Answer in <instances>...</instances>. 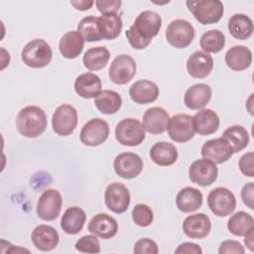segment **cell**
<instances>
[{"label":"cell","instance_id":"6da1fadb","mask_svg":"<svg viewBox=\"0 0 254 254\" xmlns=\"http://www.w3.org/2000/svg\"><path fill=\"white\" fill-rule=\"evenodd\" d=\"M162 27V18L155 11L141 12L133 25L126 31V37L130 46L135 50L147 48L152 39L157 36Z\"/></svg>","mask_w":254,"mask_h":254},{"label":"cell","instance_id":"7a4b0ae2","mask_svg":"<svg viewBox=\"0 0 254 254\" xmlns=\"http://www.w3.org/2000/svg\"><path fill=\"white\" fill-rule=\"evenodd\" d=\"M16 127L19 133L24 137H39L47 128V115L39 106H26L22 108L17 115Z\"/></svg>","mask_w":254,"mask_h":254},{"label":"cell","instance_id":"3957f363","mask_svg":"<svg viewBox=\"0 0 254 254\" xmlns=\"http://www.w3.org/2000/svg\"><path fill=\"white\" fill-rule=\"evenodd\" d=\"M53 58L51 46L43 39H34L23 48L21 59L23 63L33 68H41L48 65Z\"/></svg>","mask_w":254,"mask_h":254},{"label":"cell","instance_id":"277c9868","mask_svg":"<svg viewBox=\"0 0 254 254\" xmlns=\"http://www.w3.org/2000/svg\"><path fill=\"white\" fill-rule=\"evenodd\" d=\"M188 9L192 13L196 21L202 25L217 23L223 16L224 8L219 0L187 1Z\"/></svg>","mask_w":254,"mask_h":254},{"label":"cell","instance_id":"5b68a950","mask_svg":"<svg viewBox=\"0 0 254 254\" xmlns=\"http://www.w3.org/2000/svg\"><path fill=\"white\" fill-rule=\"evenodd\" d=\"M115 138L123 146L135 147L145 139L143 124L135 118H125L117 123L115 127Z\"/></svg>","mask_w":254,"mask_h":254},{"label":"cell","instance_id":"8992f818","mask_svg":"<svg viewBox=\"0 0 254 254\" xmlns=\"http://www.w3.org/2000/svg\"><path fill=\"white\" fill-rule=\"evenodd\" d=\"M195 31L193 26L185 19L173 20L167 27V42L177 49L189 47L194 39Z\"/></svg>","mask_w":254,"mask_h":254},{"label":"cell","instance_id":"52a82bcc","mask_svg":"<svg viewBox=\"0 0 254 254\" xmlns=\"http://www.w3.org/2000/svg\"><path fill=\"white\" fill-rule=\"evenodd\" d=\"M207 204L213 214L219 217H225L234 211L236 198L231 190L223 187H218L208 193Z\"/></svg>","mask_w":254,"mask_h":254},{"label":"cell","instance_id":"ba28073f","mask_svg":"<svg viewBox=\"0 0 254 254\" xmlns=\"http://www.w3.org/2000/svg\"><path fill=\"white\" fill-rule=\"evenodd\" d=\"M77 125V111L70 104L60 105L53 114V130L59 136L70 135Z\"/></svg>","mask_w":254,"mask_h":254},{"label":"cell","instance_id":"9c48e42d","mask_svg":"<svg viewBox=\"0 0 254 254\" xmlns=\"http://www.w3.org/2000/svg\"><path fill=\"white\" fill-rule=\"evenodd\" d=\"M63 197L59 190L55 189L46 190L38 199L37 214L42 220H55L61 213Z\"/></svg>","mask_w":254,"mask_h":254},{"label":"cell","instance_id":"30bf717a","mask_svg":"<svg viewBox=\"0 0 254 254\" xmlns=\"http://www.w3.org/2000/svg\"><path fill=\"white\" fill-rule=\"evenodd\" d=\"M136 62L129 55H119L111 63L108 70L109 78L115 84L128 83L136 74Z\"/></svg>","mask_w":254,"mask_h":254},{"label":"cell","instance_id":"8fae6325","mask_svg":"<svg viewBox=\"0 0 254 254\" xmlns=\"http://www.w3.org/2000/svg\"><path fill=\"white\" fill-rule=\"evenodd\" d=\"M218 169L216 164L205 158L192 162L189 168L190 181L200 187L211 186L217 179Z\"/></svg>","mask_w":254,"mask_h":254},{"label":"cell","instance_id":"7c38bea8","mask_svg":"<svg viewBox=\"0 0 254 254\" xmlns=\"http://www.w3.org/2000/svg\"><path fill=\"white\" fill-rule=\"evenodd\" d=\"M109 135L108 123L101 118L87 121L80 131V141L85 146L95 147L106 141Z\"/></svg>","mask_w":254,"mask_h":254},{"label":"cell","instance_id":"4fadbf2b","mask_svg":"<svg viewBox=\"0 0 254 254\" xmlns=\"http://www.w3.org/2000/svg\"><path fill=\"white\" fill-rule=\"evenodd\" d=\"M105 205L115 213H123L130 204V192L125 185L115 182L107 186L104 192Z\"/></svg>","mask_w":254,"mask_h":254},{"label":"cell","instance_id":"5bb4252c","mask_svg":"<svg viewBox=\"0 0 254 254\" xmlns=\"http://www.w3.org/2000/svg\"><path fill=\"white\" fill-rule=\"evenodd\" d=\"M167 130L170 138L177 143L190 141L195 133L192 124V116L185 113L174 115L170 118Z\"/></svg>","mask_w":254,"mask_h":254},{"label":"cell","instance_id":"9a60e30c","mask_svg":"<svg viewBox=\"0 0 254 254\" xmlns=\"http://www.w3.org/2000/svg\"><path fill=\"white\" fill-rule=\"evenodd\" d=\"M115 173L123 179H134L143 170L141 157L132 152H125L117 155L113 162Z\"/></svg>","mask_w":254,"mask_h":254},{"label":"cell","instance_id":"2e32d148","mask_svg":"<svg viewBox=\"0 0 254 254\" xmlns=\"http://www.w3.org/2000/svg\"><path fill=\"white\" fill-rule=\"evenodd\" d=\"M201 156L214 164H223L234 154L230 144L223 138L208 140L201 147Z\"/></svg>","mask_w":254,"mask_h":254},{"label":"cell","instance_id":"e0dca14e","mask_svg":"<svg viewBox=\"0 0 254 254\" xmlns=\"http://www.w3.org/2000/svg\"><path fill=\"white\" fill-rule=\"evenodd\" d=\"M210 229L211 221L204 213L189 215L183 222V231L190 238L202 239L209 234Z\"/></svg>","mask_w":254,"mask_h":254},{"label":"cell","instance_id":"ac0fdd59","mask_svg":"<svg viewBox=\"0 0 254 254\" xmlns=\"http://www.w3.org/2000/svg\"><path fill=\"white\" fill-rule=\"evenodd\" d=\"M170 116L168 112L159 106L148 108L143 115L144 129L150 134H162L168 129Z\"/></svg>","mask_w":254,"mask_h":254},{"label":"cell","instance_id":"d6986e66","mask_svg":"<svg viewBox=\"0 0 254 254\" xmlns=\"http://www.w3.org/2000/svg\"><path fill=\"white\" fill-rule=\"evenodd\" d=\"M31 240L38 250L51 251L58 246L60 236L53 226L40 224L34 228L31 234Z\"/></svg>","mask_w":254,"mask_h":254},{"label":"cell","instance_id":"ffe728a7","mask_svg":"<svg viewBox=\"0 0 254 254\" xmlns=\"http://www.w3.org/2000/svg\"><path fill=\"white\" fill-rule=\"evenodd\" d=\"M211 87L206 83H196L187 89L184 95L185 105L192 110L202 109L210 101Z\"/></svg>","mask_w":254,"mask_h":254},{"label":"cell","instance_id":"44dd1931","mask_svg":"<svg viewBox=\"0 0 254 254\" xmlns=\"http://www.w3.org/2000/svg\"><path fill=\"white\" fill-rule=\"evenodd\" d=\"M87 228L90 233L102 239H110L116 235L118 223L112 216L106 213H98L90 219Z\"/></svg>","mask_w":254,"mask_h":254},{"label":"cell","instance_id":"7402d4cb","mask_svg":"<svg viewBox=\"0 0 254 254\" xmlns=\"http://www.w3.org/2000/svg\"><path fill=\"white\" fill-rule=\"evenodd\" d=\"M131 99L138 104H148L154 102L159 96L158 85L148 79L135 81L129 88Z\"/></svg>","mask_w":254,"mask_h":254},{"label":"cell","instance_id":"603a6c76","mask_svg":"<svg viewBox=\"0 0 254 254\" xmlns=\"http://www.w3.org/2000/svg\"><path fill=\"white\" fill-rule=\"evenodd\" d=\"M192 124L196 133L206 136L218 130L220 120L216 112L208 108H202L192 116Z\"/></svg>","mask_w":254,"mask_h":254},{"label":"cell","instance_id":"cb8c5ba5","mask_svg":"<svg viewBox=\"0 0 254 254\" xmlns=\"http://www.w3.org/2000/svg\"><path fill=\"white\" fill-rule=\"evenodd\" d=\"M213 68V60L208 54L196 51L192 53L187 61V69L190 76L194 78L206 77Z\"/></svg>","mask_w":254,"mask_h":254},{"label":"cell","instance_id":"d4e9b609","mask_svg":"<svg viewBox=\"0 0 254 254\" xmlns=\"http://www.w3.org/2000/svg\"><path fill=\"white\" fill-rule=\"evenodd\" d=\"M101 79L92 72H85L79 74L74 80L75 92L83 98H93L101 91Z\"/></svg>","mask_w":254,"mask_h":254},{"label":"cell","instance_id":"484cf974","mask_svg":"<svg viewBox=\"0 0 254 254\" xmlns=\"http://www.w3.org/2000/svg\"><path fill=\"white\" fill-rule=\"evenodd\" d=\"M225 64L232 70H244L252 64V53L245 46H233L225 54Z\"/></svg>","mask_w":254,"mask_h":254},{"label":"cell","instance_id":"4316f807","mask_svg":"<svg viewBox=\"0 0 254 254\" xmlns=\"http://www.w3.org/2000/svg\"><path fill=\"white\" fill-rule=\"evenodd\" d=\"M202 193L199 190L192 187H186L182 189L176 196L177 207L186 213L197 210L202 204Z\"/></svg>","mask_w":254,"mask_h":254},{"label":"cell","instance_id":"83f0119b","mask_svg":"<svg viewBox=\"0 0 254 254\" xmlns=\"http://www.w3.org/2000/svg\"><path fill=\"white\" fill-rule=\"evenodd\" d=\"M84 40L78 31L66 32L60 40L59 49L65 59H75L83 51Z\"/></svg>","mask_w":254,"mask_h":254},{"label":"cell","instance_id":"f1b7e54d","mask_svg":"<svg viewBox=\"0 0 254 254\" xmlns=\"http://www.w3.org/2000/svg\"><path fill=\"white\" fill-rule=\"evenodd\" d=\"M178 150L174 144L169 142H158L150 149V158L158 166L168 167L178 159Z\"/></svg>","mask_w":254,"mask_h":254},{"label":"cell","instance_id":"f546056e","mask_svg":"<svg viewBox=\"0 0 254 254\" xmlns=\"http://www.w3.org/2000/svg\"><path fill=\"white\" fill-rule=\"evenodd\" d=\"M86 220L85 211L78 206L68 207L62 216L61 227L67 234H77L81 231Z\"/></svg>","mask_w":254,"mask_h":254},{"label":"cell","instance_id":"4dcf8cb0","mask_svg":"<svg viewBox=\"0 0 254 254\" xmlns=\"http://www.w3.org/2000/svg\"><path fill=\"white\" fill-rule=\"evenodd\" d=\"M228 31L237 40H247L253 34V21L245 14L237 13L230 17L228 21Z\"/></svg>","mask_w":254,"mask_h":254},{"label":"cell","instance_id":"1f68e13d","mask_svg":"<svg viewBox=\"0 0 254 254\" xmlns=\"http://www.w3.org/2000/svg\"><path fill=\"white\" fill-rule=\"evenodd\" d=\"M94 105L103 114L111 115L119 111L122 105V98L118 92L114 90L105 89L94 97Z\"/></svg>","mask_w":254,"mask_h":254},{"label":"cell","instance_id":"d6a6232c","mask_svg":"<svg viewBox=\"0 0 254 254\" xmlns=\"http://www.w3.org/2000/svg\"><path fill=\"white\" fill-rule=\"evenodd\" d=\"M98 31L102 39L114 40L122 30L123 23L121 17L117 14H107L98 17Z\"/></svg>","mask_w":254,"mask_h":254},{"label":"cell","instance_id":"836d02e7","mask_svg":"<svg viewBox=\"0 0 254 254\" xmlns=\"http://www.w3.org/2000/svg\"><path fill=\"white\" fill-rule=\"evenodd\" d=\"M110 59V53L105 47H93L88 49L82 58L84 66L89 70L103 68Z\"/></svg>","mask_w":254,"mask_h":254},{"label":"cell","instance_id":"e575fe53","mask_svg":"<svg viewBox=\"0 0 254 254\" xmlns=\"http://www.w3.org/2000/svg\"><path fill=\"white\" fill-rule=\"evenodd\" d=\"M222 137L230 144L234 153L240 152L249 143V134L241 125H233L224 130Z\"/></svg>","mask_w":254,"mask_h":254},{"label":"cell","instance_id":"d590c367","mask_svg":"<svg viewBox=\"0 0 254 254\" xmlns=\"http://www.w3.org/2000/svg\"><path fill=\"white\" fill-rule=\"evenodd\" d=\"M254 227V219L251 214L245 211H238L230 216L227 221V228L235 236H244Z\"/></svg>","mask_w":254,"mask_h":254},{"label":"cell","instance_id":"8d00e7d4","mask_svg":"<svg viewBox=\"0 0 254 254\" xmlns=\"http://www.w3.org/2000/svg\"><path fill=\"white\" fill-rule=\"evenodd\" d=\"M200 48L204 53H218L225 46V36L219 30H209L202 34L199 40Z\"/></svg>","mask_w":254,"mask_h":254},{"label":"cell","instance_id":"74e56055","mask_svg":"<svg viewBox=\"0 0 254 254\" xmlns=\"http://www.w3.org/2000/svg\"><path fill=\"white\" fill-rule=\"evenodd\" d=\"M98 17L87 16L80 20L77 25V31L86 42H98L102 38L98 31Z\"/></svg>","mask_w":254,"mask_h":254},{"label":"cell","instance_id":"f35d334b","mask_svg":"<svg viewBox=\"0 0 254 254\" xmlns=\"http://www.w3.org/2000/svg\"><path fill=\"white\" fill-rule=\"evenodd\" d=\"M132 219L138 226L147 227L153 222L154 214L147 204L138 203L132 209Z\"/></svg>","mask_w":254,"mask_h":254},{"label":"cell","instance_id":"ab89813d","mask_svg":"<svg viewBox=\"0 0 254 254\" xmlns=\"http://www.w3.org/2000/svg\"><path fill=\"white\" fill-rule=\"evenodd\" d=\"M75 249L82 253H99L100 242L96 235H84L80 237L74 245Z\"/></svg>","mask_w":254,"mask_h":254},{"label":"cell","instance_id":"60d3db41","mask_svg":"<svg viewBox=\"0 0 254 254\" xmlns=\"http://www.w3.org/2000/svg\"><path fill=\"white\" fill-rule=\"evenodd\" d=\"M133 251L136 254H157L159 248L154 240L150 238H141L135 242Z\"/></svg>","mask_w":254,"mask_h":254},{"label":"cell","instance_id":"b9f144b4","mask_svg":"<svg viewBox=\"0 0 254 254\" xmlns=\"http://www.w3.org/2000/svg\"><path fill=\"white\" fill-rule=\"evenodd\" d=\"M254 153L253 152H248L246 154H244L238 163V167L240 172L249 178H253L254 177Z\"/></svg>","mask_w":254,"mask_h":254},{"label":"cell","instance_id":"7bdbcfd3","mask_svg":"<svg viewBox=\"0 0 254 254\" xmlns=\"http://www.w3.org/2000/svg\"><path fill=\"white\" fill-rule=\"evenodd\" d=\"M120 0H96L95 5L102 15L116 14L121 6Z\"/></svg>","mask_w":254,"mask_h":254},{"label":"cell","instance_id":"ee69618b","mask_svg":"<svg viewBox=\"0 0 254 254\" xmlns=\"http://www.w3.org/2000/svg\"><path fill=\"white\" fill-rule=\"evenodd\" d=\"M245 249L242 244L236 240H225L223 241L218 249L219 254H244Z\"/></svg>","mask_w":254,"mask_h":254},{"label":"cell","instance_id":"f6af8a7d","mask_svg":"<svg viewBox=\"0 0 254 254\" xmlns=\"http://www.w3.org/2000/svg\"><path fill=\"white\" fill-rule=\"evenodd\" d=\"M241 198L243 203L250 209H254V183L249 182L241 190Z\"/></svg>","mask_w":254,"mask_h":254},{"label":"cell","instance_id":"bcb514c9","mask_svg":"<svg viewBox=\"0 0 254 254\" xmlns=\"http://www.w3.org/2000/svg\"><path fill=\"white\" fill-rule=\"evenodd\" d=\"M175 253H187V254H201L202 250L198 244L192 242H184L178 246Z\"/></svg>","mask_w":254,"mask_h":254},{"label":"cell","instance_id":"7dc6e473","mask_svg":"<svg viewBox=\"0 0 254 254\" xmlns=\"http://www.w3.org/2000/svg\"><path fill=\"white\" fill-rule=\"evenodd\" d=\"M93 1H85V0H79V1H70V4L74 6L75 9L80 11H85L91 8L93 5Z\"/></svg>","mask_w":254,"mask_h":254},{"label":"cell","instance_id":"c3c4849f","mask_svg":"<svg viewBox=\"0 0 254 254\" xmlns=\"http://www.w3.org/2000/svg\"><path fill=\"white\" fill-rule=\"evenodd\" d=\"M244 243L250 251H253L254 246V227L251 228L245 235H244Z\"/></svg>","mask_w":254,"mask_h":254}]
</instances>
